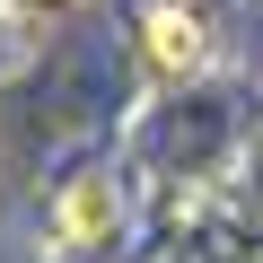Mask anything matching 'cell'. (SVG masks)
I'll return each instance as SVG.
<instances>
[{
    "label": "cell",
    "instance_id": "7a4b0ae2",
    "mask_svg": "<svg viewBox=\"0 0 263 263\" xmlns=\"http://www.w3.org/2000/svg\"><path fill=\"white\" fill-rule=\"evenodd\" d=\"M141 44H149V62H158L167 79H193V70H202V53H211V44H202V18H193V9H176V0L141 18Z\"/></svg>",
    "mask_w": 263,
    "mask_h": 263
},
{
    "label": "cell",
    "instance_id": "6da1fadb",
    "mask_svg": "<svg viewBox=\"0 0 263 263\" xmlns=\"http://www.w3.org/2000/svg\"><path fill=\"white\" fill-rule=\"evenodd\" d=\"M114 219H123L114 176H70V184H62V202H53V237H62V246H105V237H114Z\"/></svg>",
    "mask_w": 263,
    "mask_h": 263
},
{
    "label": "cell",
    "instance_id": "3957f363",
    "mask_svg": "<svg viewBox=\"0 0 263 263\" xmlns=\"http://www.w3.org/2000/svg\"><path fill=\"white\" fill-rule=\"evenodd\" d=\"M79 0H18V18H35V27H53V18H70Z\"/></svg>",
    "mask_w": 263,
    "mask_h": 263
}]
</instances>
